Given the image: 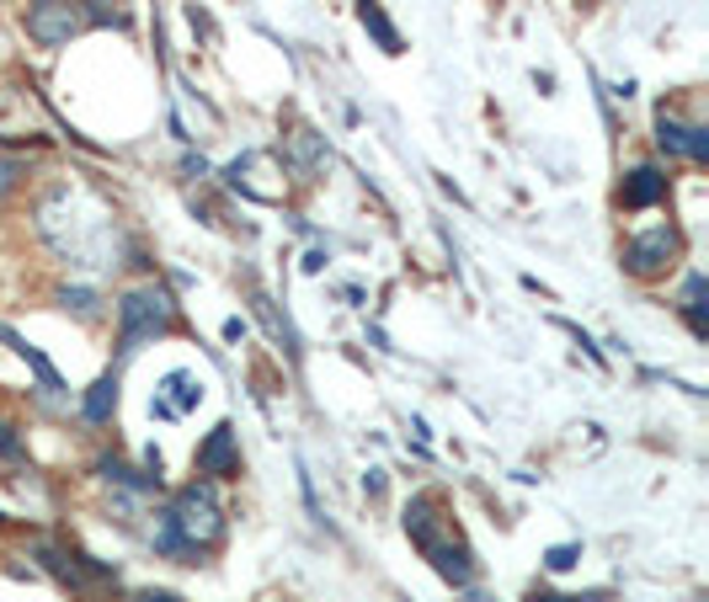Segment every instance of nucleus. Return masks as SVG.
Here are the masks:
<instances>
[{
  "label": "nucleus",
  "instance_id": "nucleus-1",
  "mask_svg": "<svg viewBox=\"0 0 709 602\" xmlns=\"http://www.w3.org/2000/svg\"><path fill=\"white\" fill-rule=\"evenodd\" d=\"M171 325H177V304H171V294L160 283H144V289L124 294V304H118V347L124 353H139L144 342L166 336Z\"/></svg>",
  "mask_w": 709,
  "mask_h": 602
},
{
  "label": "nucleus",
  "instance_id": "nucleus-2",
  "mask_svg": "<svg viewBox=\"0 0 709 602\" xmlns=\"http://www.w3.org/2000/svg\"><path fill=\"white\" fill-rule=\"evenodd\" d=\"M166 517L177 523V534H182V543H188L193 554L203 549V543H214L219 534H224V512H219V496H214V485H188Z\"/></svg>",
  "mask_w": 709,
  "mask_h": 602
},
{
  "label": "nucleus",
  "instance_id": "nucleus-3",
  "mask_svg": "<svg viewBox=\"0 0 709 602\" xmlns=\"http://www.w3.org/2000/svg\"><path fill=\"white\" fill-rule=\"evenodd\" d=\"M27 33L43 49H65L69 38L80 33V0H33L27 5Z\"/></svg>",
  "mask_w": 709,
  "mask_h": 602
},
{
  "label": "nucleus",
  "instance_id": "nucleus-4",
  "mask_svg": "<svg viewBox=\"0 0 709 602\" xmlns=\"http://www.w3.org/2000/svg\"><path fill=\"white\" fill-rule=\"evenodd\" d=\"M683 256V241H678V230H645V235H635V241L624 245V267L635 272V278H661L672 261Z\"/></svg>",
  "mask_w": 709,
  "mask_h": 602
},
{
  "label": "nucleus",
  "instance_id": "nucleus-5",
  "mask_svg": "<svg viewBox=\"0 0 709 602\" xmlns=\"http://www.w3.org/2000/svg\"><path fill=\"white\" fill-rule=\"evenodd\" d=\"M241 470V448H235V426L219 422L208 437H203V448H197V475H208V481H224V475H235Z\"/></svg>",
  "mask_w": 709,
  "mask_h": 602
},
{
  "label": "nucleus",
  "instance_id": "nucleus-6",
  "mask_svg": "<svg viewBox=\"0 0 709 602\" xmlns=\"http://www.w3.org/2000/svg\"><path fill=\"white\" fill-rule=\"evenodd\" d=\"M283 166H288L299 181H310L315 171H325L321 133H315V128H294V133H288V144H283Z\"/></svg>",
  "mask_w": 709,
  "mask_h": 602
},
{
  "label": "nucleus",
  "instance_id": "nucleus-7",
  "mask_svg": "<svg viewBox=\"0 0 709 602\" xmlns=\"http://www.w3.org/2000/svg\"><path fill=\"white\" fill-rule=\"evenodd\" d=\"M624 208H656L661 197H667V177L656 171V166H641V171H630L624 177Z\"/></svg>",
  "mask_w": 709,
  "mask_h": 602
},
{
  "label": "nucleus",
  "instance_id": "nucleus-8",
  "mask_svg": "<svg viewBox=\"0 0 709 602\" xmlns=\"http://www.w3.org/2000/svg\"><path fill=\"white\" fill-rule=\"evenodd\" d=\"M203 400V384H197L188 368H177V373H166V400H160V417H182L188 406Z\"/></svg>",
  "mask_w": 709,
  "mask_h": 602
},
{
  "label": "nucleus",
  "instance_id": "nucleus-9",
  "mask_svg": "<svg viewBox=\"0 0 709 602\" xmlns=\"http://www.w3.org/2000/svg\"><path fill=\"white\" fill-rule=\"evenodd\" d=\"M86 422H107L113 411H118V373H102L91 389H86Z\"/></svg>",
  "mask_w": 709,
  "mask_h": 602
},
{
  "label": "nucleus",
  "instance_id": "nucleus-10",
  "mask_svg": "<svg viewBox=\"0 0 709 602\" xmlns=\"http://www.w3.org/2000/svg\"><path fill=\"white\" fill-rule=\"evenodd\" d=\"M0 342H5V347H16V353H22V358L33 362V373H38V379H43V389H65V384H60V373H54V368H49V358H43V353H38V347H33V342H22V336H16V331H11V325H0Z\"/></svg>",
  "mask_w": 709,
  "mask_h": 602
},
{
  "label": "nucleus",
  "instance_id": "nucleus-11",
  "mask_svg": "<svg viewBox=\"0 0 709 602\" xmlns=\"http://www.w3.org/2000/svg\"><path fill=\"white\" fill-rule=\"evenodd\" d=\"M656 144H661L667 155H688V123L672 118V113L661 107V118H656Z\"/></svg>",
  "mask_w": 709,
  "mask_h": 602
},
{
  "label": "nucleus",
  "instance_id": "nucleus-12",
  "mask_svg": "<svg viewBox=\"0 0 709 602\" xmlns=\"http://www.w3.org/2000/svg\"><path fill=\"white\" fill-rule=\"evenodd\" d=\"M705 272H694L688 278V289H683V315H688V325H694V336H705L709 331V320H705Z\"/></svg>",
  "mask_w": 709,
  "mask_h": 602
},
{
  "label": "nucleus",
  "instance_id": "nucleus-13",
  "mask_svg": "<svg viewBox=\"0 0 709 602\" xmlns=\"http://www.w3.org/2000/svg\"><path fill=\"white\" fill-rule=\"evenodd\" d=\"M363 27L379 38V49H385V54H400V33H395V27L385 22V11H379L374 0H363Z\"/></svg>",
  "mask_w": 709,
  "mask_h": 602
},
{
  "label": "nucleus",
  "instance_id": "nucleus-14",
  "mask_svg": "<svg viewBox=\"0 0 709 602\" xmlns=\"http://www.w3.org/2000/svg\"><path fill=\"white\" fill-rule=\"evenodd\" d=\"M102 475L118 485H133V490H160V475H139V470H129V464H118V459H107L102 464Z\"/></svg>",
  "mask_w": 709,
  "mask_h": 602
},
{
  "label": "nucleus",
  "instance_id": "nucleus-15",
  "mask_svg": "<svg viewBox=\"0 0 709 602\" xmlns=\"http://www.w3.org/2000/svg\"><path fill=\"white\" fill-rule=\"evenodd\" d=\"M60 299H65L69 309H75V315H86V320H91V315H96V309H102V299H96V294H91V289H65V294H60Z\"/></svg>",
  "mask_w": 709,
  "mask_h": 602
},
{
  "label": "nucleus",
  "instance_id": "nucleus-16",
  "mask_svg": "<svg viewBox=\"0 0 709 602\" xmlns=\"http://www.w3.org/2000/svg\"><path fill=\"white\" fill-rule=\"evenodd\" d=\"M688 161H694V166H705L709 161V128L705 123H688Z\"/></svg>",
  "mask_w": 709,
  "mask_h": 602
},
{
  "label": "nucleus",
  "instance_id": "nucleus-17",
  "mask_svg": "<svg viewBox=\"0 0 709 602\" xmlns=\"http://www.w3.org/2000/svg\"><path fill=\"white\" fill-rule=\"evenodd\" d=\"M544 565H550V571H571V565H577V549H571V543H560V549H550V554H544Z\"/></svg>",
  "mask_w": 709,
  "mask_h": 602
},
{
  "label": "nucleus",
  "instance_id": "nucleus-18",
  "mask_svg": "<svg viewBox=\"0 0 709 602\" xmlns=\"http://www.w3.org/2000/svg\"><path fill=\"white\" fill-rule=\"evenodd\" d=\"M16 187V161H0V197Z\"/></svg>",
  "mask_w": 709,
  "mask_h": 602
},
{
  "label": "nucleus",
  "instance_id": "nucleus-19",
  "mask_svg": "<svg viewBox=\"0 0 709 602\" xmlns=\"http://www.w3.org/2000/svg\"><path fill=\"white\" fill-rule=\"evenodd\" d=\"M11 453H16V432L0 422V459H11Z\"/></svg>",
  "mask_w": 709,
  "mask_h": 602
},
{
  "label": "nucleus",
  "instance_id": "nucleus-20",
  "mask_svg": "<svg viewBox=\"0 0 709 602\" xmlns=\"http://www.w3.org/2000/svg\"><path fill=\"white\" fill-rule=\"evenodd\" d=\"M80 5H86V11L96 16V22H107V5H113V0H80Z\"/></svg>",
  "mask_w": 709,
  "mask_h": 602
},
{
  "label": "nucleus",
  "instance_id": "nucleus-21",
  "mask_svg": "<svg viewBox=\"0 0 709 602\" xmlns=\"http://www.w3.org/2000/svg\"><path fill=\"white\" fill-rule=\"evenodd\" d=\"M533 602H597V592H592V598H550V592H533Z\"/></svg>",
  "mask_w": 709,
  "mask_h": 602
},
{
  "label": "nucleus",
  "instance_id": "nucleus-22",
  "mask_svg": "<svg viewBox=\"0 0 709 602\" xmlns=\"http://www.w3.org/2000/svg\"><path fill=\"white\" fill-rule=\"evenodd\" d=\"M139 602H182V598H177V592H144Z\"/></svg>",
  "mask_w": 709,
  "mask_h": 602
}]
</instances>
